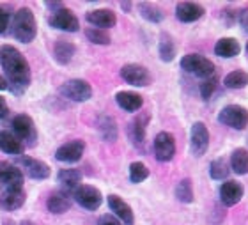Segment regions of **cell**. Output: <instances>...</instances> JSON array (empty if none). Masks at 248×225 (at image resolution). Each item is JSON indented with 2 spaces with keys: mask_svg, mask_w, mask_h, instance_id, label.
<instances>
[{
  "mask_svg": "<svg viewBox=\"0 0 248 225\" xmlns=\"http://www.w3.org/2000/svg\"><path fill=\"white\" fill-rule=\"evenodd\" d=\"M85 36L91 43L94 45H110V36L107 31H101V29H96V27H91L85 31Z\"/></svg>",
  "mask_w": 248,
  "mask_h": 225,
  "instance_id": "e575fe53",
  "label": "cell"
},
{
  "mask_svg": "<svg viewBox=\"0 0 248 225\" xmlns=\"http://www.w3.org/2000/svg\"><path fill=\"white\" fill-rule=\"evenodd\" d=\"M176 197H177V200H181V202H185V204L193 202V186H191L190 179H183L177 183Z\"/></svg>",
  "mask_w": 248,
  "mask_h": 225,
  "instance_id": "d6a6232c",
  "label": "cell"
},
{
  "mask_svg": "<svg viewBox=\"0 0 248 225\" xmlns=\"http://www.w3.org/2000/svg\"><path fill=\"white\" fill-rule=\"evenodd\" d=\"M239 51H241V45L234 37H222L215 45V53L222 59H232L239 55Z\"/></svg>",
  "mask_w": 248,
  "mask_h": 225,
  "instance_id": "7402d4cb",
  "label": "cell"
},
{
  "mask_svg": "<svg viewBox=\"0 0 248 225\" xmlns=\"http://www.w3.org/2000/svg\"><path fill=\"white\" fill-rule=\"evenodd\" d=\"M108 206H110V209L114 211L115 218H119L124 225H133V222H135L133 211H131V208L121 199L119 195H108Z\"/></svg>",
  "mask_w": 248,
  "mask_h": 225,
  "instance_id": "ac0fdd59",
  "label": "cell"
},
{
  "mask_svg": "<svg viewBox=\"0 0 248 225\" xmlns=\"http://www.w3.org/2000/svg\"><path fill=\"white\" fill-rule=\"evenodd\" d=\"M46 208L50 213L53 215H62L66 213L69 208H71V195L66 193V192H55V193L50 195V199L46 202Z\"/></svg>",
  "mask_w": 248,
  "mask_h": 225,
  "instance_id": "44dd1931",
  "label": "cell"
},
{
  "mask_svg": "<svg viewBox=\"0 0 248 225\" xmlns=\"http://www.w3.org/2000/svg\"><path fill=\"white\" fill-rule=\"evenodd\" d=\"M83 151H85L83 140H71L55 151V158L59 161H64V163H75L83 156Z\"/></svg>",
  "mask_w": 248,
  "mask_h": 225,
  "instance_id": "5bb4252c",
  "label": "cell"
},
{
  "mask_svg": "<svg viewBox=\"0 0 248 225\" xmlns=\"http://www.w3.org/2000/svg\"><path fill=\"white\" fill-rule=\"evenodd\" d=\"M247 51H248V43H247Z\"/></svg>",
  "mask_w": 248,
  "mask_h": 225,
  "instance_id": "ee69618b",
  "label": "cell"
},
{
  "mask_svg": "<svg viewBox=\"0 0 248 225\" xmlns=\"http://www.w3.org/2000/svg\"><path fill=\"white\" fill-rule=\"evenodd\" d=\"M75 51H77L75 45L69 41H64V39L57 41L55 46H53V55H55V61H57L59 64H67V62L73 59Z\"/></svg>",
  "mask_w": 248,
  "mask_h": 225,
  "instance_id": "83f0119b",
  "label": "cell"
},
{
  "mask_svg": "<svg viewBox=\"0 0 248 225\" xmlns=\"http://www.w3.org/2000/svg\"><path fill=\"white\" fill-rule=\"evenodd\" d=\"M204 7L197 2H179L176 7V16L177 20L183 21V23H191V21L201 20L204 16Z\"/></svg>",
  "mask_w": 248,
  "mask_h": 225,
  "instance_id": "2e32d148",
  "label": "cell"
},
{
  "mask_svg": "<svg viewBox=\"0 0 248 225\" xmlns=\"http://www.w3.org/2000/svg\"><path fill=\"white\" fill-rule=\"evenodd\" d=\"M147 177H149V169L142 161H133L129 165V181L131 183L139 184L147 179Z\"/></svg>",
  "mask_w": 248,
  "mask_h": 225,
  "instance_id": "1f68e13d",
  "label": "cell"
},
{
  "mask_svg": "<svg viewBox=\"0 0 248 225\" xmlns=\"http://www.w3.org/2000/svg\"><path fill=\"white\" fill-rule=\"evenodd\" d=\"M149 123V115L147 113H140L139 117H135V121L129 124V135L137 145H142L145 138V128Z\"/></svg>",
  "mask_w": 248,
  "mask_h": 225,
  "instance_id": "d4e9b609",
  "label": "cell"
},
{
  "mask_svg": "<svg viewBox=\"0 0 248 225\" xmlns=\"http://www.w3.org/2000/svg\"><path fill=\"white\" fill-rule=\"evenodd\" d=\"M181 67L186 73H191L199 78H211L215 73V64L209 59L199 55V53H190L181 59Z\"/></svg>",
  "mask_w": 248,
  "mask_h": 225,
  "instance_id": "3957f363",
  "label": "cell"
},
{
  "mask_svg": "<svg viewBox=\"0 0 248 225\" xmlns=\"http://www.w3.org/2000/svg\"><path fill=\"white\" fill-rule=\"evenodd\" d=\"M218 121L229 128L245 129L248 126V110L241 105H229L220 110Z\"/></svg>",
  "mask_w": 248,
  "mask_h": 225,
  "instance_id": "5b68a950",
  "label": "cell"
},
{
  "mask_svg": "<svg viewBox=\"0 0 248 225\" xmlns=\"http://www.w3.org/2000/svg\"><path fill=\"white\" fill-rule=\"evenodd\" d=\"M243 193L245 190L241 186V183H238V181H225L220 186V200L227 208H232V206L238 204L239 200L243 199Z\"/></svg>",
  "mask_w": 248,
  "mask_h": 225,
  "instance_id": "9a60e30c",
  "label": "cell"
},
{
  "mask_svg": "<svg viewBox=\"0 0 248 225\" xmlns=\"http://www.w3.org/2000/svg\"><path fill=\"white\" fill-rule=\"evenodd\" d=\"M121 77H123L124 82H128L129 85H135V87H145L151 83V73L147 71V67L140 66V64L123 66Z\"/></svg>",
  "mask_w": 248,
  "mask_h": 225,
  "instance_id": "9c48e42d",
  "label": "cell"
},
{
  "mask_svg": "<svg viewBox=\"0 0 248 225\" xmlns=\"http://www.w3.org/2000/svg\"><path fill=\"white\" fill-rule=\"evenodd\" d=\"M139 7H140V15L144 16L147 21H153V23H160V21L163 20V13H161V9H158L156 5L147 4V2H142Z\"/></svg>",
  "mask_w": 248,
  "mask_h": 225,
  "instance_id": "836d02e7",
  "label": "cell"
},
{
  "mask_svg": "<svg viewBox=\"0 0 248 225\" xmlns=\"http://www.w3.org/2000/svg\"><path fill=\"white\" fill-rule=\"evenodd\" d=\"M238 21L239 25L243 27V31L248 34V9H241L238 13Z\"/></svg>",
  "mask_w": 248,
  "mask_h": 225,
  "instance_id": "f35d334b",
  "label": "cell"
},
{
  "mask_svg": "<svg viewBox=\"0 0 248 225\" xmlns=\"http://www.w3.org/2000/svg\"><path fill=\"white\" fill-rule=\"evenodd\" d=\"M7 113H9V107H7L4 97H0V119L7 117Z\"/></svg>",
  "mask_w": 248,
  "mask_h": 225,
  "instance_id": "ab89813d",
  "label": "cell"
},
{
  "mask_svg": "<svg viewBox=\"0 0 248 225\" xmlns=\"http://www.w3.org/2000/svg\"><path fill=\"white\" fill-rule=\"evenodd\" d=\"M85 20L94 25L96 29H101V31H107V29H112V27L117 23V18H115V13L110 9H96L87 13Z\"/></svg>",
  "mask_w": 248,
  "mask_h": 225,
  "instance_id": "e0dca14e",
  "label": "cell"
},
{
  "mask_svg": "<svg viewBox=\"0 0 248 225\" xmlns=\"http://www.w3.org/2000/svg\"><path fill=\"white\" fill-rule=\"evenodd\" d=\"M190 147L193 156H202L206 154L207 147H209V131H207L204 123H195L191 126L190 131Z\"/></svg>",
  "mask_w": 248,
  "mask_h": 225,
  "instance_id": "30bf717a",
  "label": "cell"
},
{
  "mask_svg": "<svg viewBox=\"0 0 248 225\" xmlns=\"http://www.w3.org/2000/svg\"><path fill=\"white\" fill-rule=\"evenodd\" d=\"M11 25V16L5 9L0 7V34H4L7 31V27Z\"/></svg>",
  "mask_w": 248,
  "mask_h": 225,
  "instance_id": "8d00e7d4",
  "label": "cell"
},
{
  "mask_svg": "<svg viewBox=\"0 0 248 225\" xmlns=\"http://www.w3.org/2000/svg\"><path fill=\"white\" fill-rule=\"evenodd\" d=\"M50 25L53 29H57V31H64V32H77L80 29V21L75 15H73V11L69 9H61L57 13H53L50 16Z\"/></svg>",
  "mask_w": 248,
  "mask_h": 225,
  "instance_id": "7c38bea8",
  "label": "cell"
},
{
  "mask_svg": "<svg viewBox=\"0 0 248 225\" xmlns=\"http://www.w3.org/2000/svg\"><path fill=\"white\" fill-rule=\"evenodd\" d=\"M231 169L239 176L248 174V151L243 147L236 149L231 154Z\"/></svg>",
  "mask_w": 248,
  "mask_h": 225,
  "instance_id": "484cf974",
  "label": "cell"
},
{
  "mask_svg": "<svg viewBox=\"0 0 248 225\" xmlns=\"http://www.w3.org/2000/svg\"><path fill=\"white\" fill-rule=\"evenodd\" d=\"M0 66L7 77L11 92L23 94V91L31 83V67L25 57L21 55V51L11 45L0 46Z\"/></svg>",
  "mask_w": 248,
  "mask_h": 225,
  "instance_id": "6da1fadb",
  "label": "cell"
},
{
  "mask_svg": "<svg viewBox=\"0 0 248 225\" xmlns=\"http://www.w3.org/2000/svg\"><path fill=\"white\" fill-rule=\"evenodd\" d=\"M231 174V165H227V161L223 158L213 160L209 165V176L215 181H223L227 179V176Z\"/></svg>",
  "mask_w": 248,
  "mask_h": 225,
  "instance_id": "f1b7e54d",
  "label": "cell"
},
{
  "mask_svg": "<svg viewBox=\"0 0 248 225\" xmlns=\"http://www.w3.org/2000/svg\"><path fill=\"white\" fill-rule=\"evenodd\" d=\"M98 129H99V135L107 142H114L115 138H117V126H115V121L110 115H99Z\"/></svg>",
  "mask_w": 248,
  "mask_h": 225,
  "instance_id": "4316f807",
  "label": "cell"
},
{
  "mask_svg": "<svg viewBox=\"0 0 248 225\" xmlns=\"http://www.w3.org/2000/svg\"><path fill=\"white\" fill-rule=\"evenodd\" d=\"M21 188H23V172L20 167L9 161H0V193Z\"/></svg>",
  "mask_w": 248,
  "mask_h": 225,
  "instance_id": "277c9868",
  "label": "cell"
},
{
  "mask_svg": "<svg viewBox=\"0 0 248 225\" xmlns=\"http://www.w3.org/2000/svg\"><path fill=\"white\" fill-rule=\"evenodd\" d=\"M115 101H117V105H119L123 110H126V112H137V110H140L142 105H144V99H142L140 94L129 92V91L117 92V94H115Z\"/></svg>",
  "mask_w": 248,
  "mask_h": 225,
  "instance_id": "ffe728a7",
  "label": "cell"
},
{
  "mask_svg": "<svg viewBox=\"0 0 248 225\" xmlns=\"http://www.w3.org/2000/svg\"><path fill=\"white\" fill-rule=\"evenodd\" d=\"M73 199L78 204L89 211H96L103 202V195L98 188H94L91 184H80L75 192H73Z\"/></svg>",
  "mask_w": 248,
  "mask_h": 225,
  "instance_id": "52a82bcc",
  "label": "cell"
},
{
  "mask_svg": "<svg viewBox=\"0 0 248 225\" xmlns=\"http://www.w3.org/2000/svg\"><path fill=\"white\" fill-rule=\"evenodd\" d=\"M25 202V192L21 190H9V192H4L0 193V206L7 211H15L18 208H21Z\"/></svg>",
  "mask_w": 248,
  "mask_h": 225,
  "instance_id": "cb8c5ba5",
  "label": "cell"
},
{
  "mask_svg": "<svg viewBox=\"0 0 248 225\" xmlns=\"http://www.w3.org/2000/svg\"><path fill=\"white\" fill-rule=\"evenodd\" d=\"M98 225H124V224L119 218H115V216H112V215H103L98 220Z\"/></svg>",
  "mask_w": 248,
  "mask_h": 225,
  "instance_id": "74e56055",
  "label": "cell"
},
{
  "mask_svg": "<svg viewBox=\"0 0 248 225\" xmlns=\"http://www.w3.org/2000/svg\"><path fill=\"white\" fill-rule=\"evenodd\" d=\"M223 83H225L227 89H236V91L238 89H245L248 85V73L241 71V69L229 73L227 77H225V80H223Z\"/></svg>",
  "mask_w": 248,
  "mask_h": 225,
  "instance_id": "f546056e",
  "label": "cell"
},
{
  "mask_svg": "<svg viewBox=\"0 0 248 225\" xmlns=\"http://www.w3.org/2000/svg\"><path fill=\"white\" fill-rule=\"evenodd\" d=\"M61 94L67 99H71V101L83 103L93 97V87L89 82L77 78V80H69V82L64 83L61 87Z\"/></svg>",
  "mask_w": 248,
  "mask_h": 225,
  "instance_id": "8992f818",
  "label": "cell"
},
{
  "mask_svg": "<svg viewBox=\"0 0 248 225\" xmlns=\"http://www.w3.org/2000/svg\"><path fill=\"white\" fill-rule=\"evenodd\" d=\"M13 131L18 138H20L21 142H27V144H36V138H37V131H36V126H34V121L32 117L25 115V113H20V115H15L13 119Z\"/></svg>",
  "mask_w": 248,
  "mask_h": 225,
  "instance_id": "ba28073f",
  "label": "cell"
},
{
  "mask_svg": "<svg viewBox=\"0 0 248 225\" xmlns=\"http://www.w3.org/2000/svg\"><path fill=\"white\" fill-rule=\"evenodd\" d=\"M158 50H160V59L163 62L174 61V57H176V45H174V41H172L167 34H163V36H161Z\"/></svg>",
  "mask_w": 248,
  "mask_h": 225,
  "instance_id": "4dcf8cb0",
  "label": "cell"
},
{
  "mask_svg": "<svg viewBox=\"0 0 248 225\" xmlns=\"http://www.w3.org/2000/svg\"><path fill=\"white\" fill-rule=\"evenodd\" d=\"M20 169L25 170V174L32 179H48L50 177V167L46 163H43L39 160L31 158V156H20L18 158Z\"/></svg>",
  "mask_w": 248,
  "mask_h": 225,
  "instance_id": "4fadbf2b",
  "label": "cell"
},
{
  "mask_svg": "<svg viewBox=\"0 0 248 225\" xmlns=\"http://www.w3.org/2000/svg\"><path fill=\"white\" fill-rule=\"evenodd\" d=\"M20 225H36V224H32V222H21Z\"/></svg>",
  "mask_w": 248,
  "mask_h": 225,
  "instance_id": "7bdbcfd3",
  "label": "cell"
},
{
  "mask_svg": "<svg viewBox=\"0 0 248 225\" xmlns=\"http://www.w3.org/2000/svg\"><path fill=\"white\" fill-rule=\"evenodd\" d=\"M176 154V140L170 133L161 131L155 138V156L158 161H170Z\"/></svg>",
  "mask_w": 248,
  "mask_h": 225,
  "instance_id": "8fae6325",
  "label": "cell"
},
{
  "mask_svg": "<svg viewBox=\"0 0 248 225\" xmlns=\"http://www.w3.org/2000/svg\"><path fill=\"white\" fill-rule=\"evenodd\" d=\"M121 5H123V9H124V11H129V7H131V4H129V2H123Z\"/></svg>",
  "mask_w": 248,
  "mask_h": 225,
  "instance_id": "b9f144b4",
  "label": "cell"
},
{
  "mask_svg": "<svg viewBox=\"0 0 248 225\" xmlns=\"http://www.w3.org/2000/svg\"><path fill=\"white\" fill-rule=\"evenodd\" d=\"M217 78H206L204 82L201 83V96L204 97V99H211V96H213V92L217 91Z\"/></svg>",
  "mask_w": 248,
  "mask_h": 225,
  "instance_id": "d590c367",
  "label": "cell"
},
{
  "mask_svg": "<svg viewBox=\"0 0 248 225\" xmlns=\"http://www.w3.org/2000/svg\"><path fill=\"white\" fill-rule=\"evenodd\" d=\"M0 149L7 154L20 156L23 153V142L11 131H0Z\"/></svg>",
  "mask_w": 248,
  "mask_h": 225,
  "instance_id": "603a6c76",
  "label": "cell"
},
{
  "mask_svg": "<svg viewBox=\"0 0 248 225\" xmlns=\"http://www.w3.org/2000/svg\"><path fill=\"white\" fill-rule=\"evenodd\" d=\"M57 177L62 186V192H66V193H69V195H73V192H75V190L80 186V183H82V172L77 169L61 170Z\"/></svg>",
  "mask_w": 248,
  "mask_h": 225,
  "instance_id": "d6986e66",
  "label": "cell"
},
{
  "mask_svg": "<svg viewBox=\"0 0 248 225\" xmlns=\"http://www.w3.org/2000/svg\"><path fill=\"white\" fill-rule=\"evenodd\" d=\"M5 89H9V83H7V80L0 75V91H5Z\"/></svg>",
  "mask_w": 248,
  "mask_h": 225,
  "instance_id": "60d3db41",
  "label": "cell"
},
{
  "mask_svg": "<svg viewBox=\"0 0 248 225\" xmlns=\"http://www.w3.org/2000/svg\"><path fill=\"white\" fill-rule=\"evenodd\" d=\"M11 34L20 43L34 41L37 34V23L31 9L23 7V9L16 11L15 18L11 20Z\"/></svg>",
  "mask_w": 248,
  "mask_h": 225,
  "instance_id": "7a4b0ae2",
  "label": "cell"
}]
</instances>
